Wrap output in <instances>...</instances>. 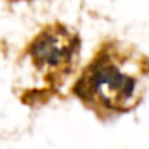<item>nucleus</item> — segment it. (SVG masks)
Wrapping results in <instances>:
<instances>
[{
    "mask_svg": "<svg viewBox=\"0 0 149 149\" xmlns=\"http://www.w3.org/2000/svg\"><path fill=\"white\" fill-rule=\"evenodd\" d=\"M82 39L68 24L48 23L27 42L24 55L50 87H59L72 75L80 59Z\"/></svg>",
    "mask_w": 149,
    "mask_h": 149,
    "instance_id": "2",
    "label": "nucleus"
},
{
    "mask_svg": "<svg viewBox=\"0 0 149 149\" xmlns=\"http://www.w3.org/2000/svg\"><path fill=\"white\" fill-rule=\"evenodd\" d=\"M149 58L116 39L104 40L77 75L72 95L101 119L133 111L146 93Z\"/></svg>",
    "mask_w": 149,
    "mask_h": 149,
    "instance_id": "1",
    "label": "nucleus"
}]
</instances>
